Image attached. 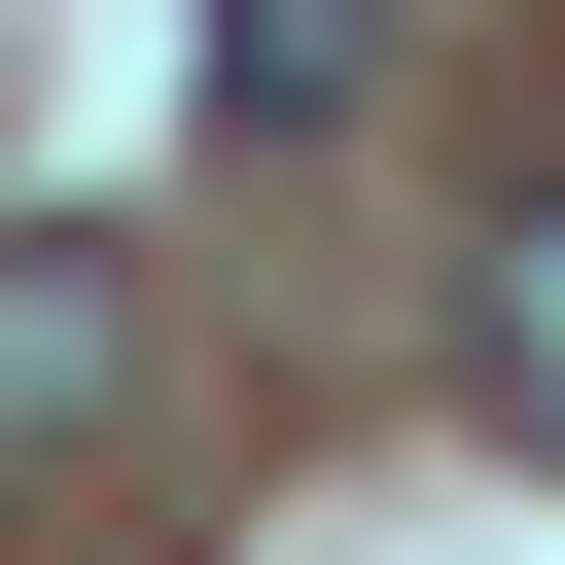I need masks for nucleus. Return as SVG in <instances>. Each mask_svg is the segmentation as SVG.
<instances>
[{"mask_svg":"<svg viewBox=\"0 0 565 565\" xmlns=\"http://www.w3.org/2000/svg\"><path fill=\"white\" fill-rule=\"evenodd\" d=\"M106 424H141V247L35 212V247H0V459H106Z\"/></svg>","mask_w":565,"mask_h":565,"instance_id":"obj_1","label":"nucleus"},{"mask_svg":"<svg viewBox=\"0 0 565 565\" xmlns=\"http://www.w3.org/2000/svg\"><path fill=\"white\" fill-rule=\"evenodd\" d=\"M388 106V0H212V141H353Z\"/></svg>","mask_w":565,"mask_h":565,"instance_id":"obj_2","label":"nucleus"},{"mask_svg":"<svg viewBox=\"0 0 565 565\" xmlns=\"http://www.w3.org/2000/svg\"><path fill=\"white\" fill-rule=\"evenodd\" d=\"M494 424H565V212H494Z\"/></svg>","mask_w":565,"mask_h":565,"instance_id":"obj_3","label":"nucleus"}]
</instances>
